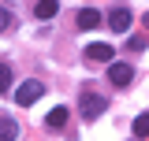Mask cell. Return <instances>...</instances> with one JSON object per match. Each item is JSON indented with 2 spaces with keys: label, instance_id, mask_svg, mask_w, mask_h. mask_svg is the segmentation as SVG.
<instances>
[{
  "label": "cell",
  "instance_id": "cell-11",
  "mask_svg": "<svg viewBox=\"0 0 149 141\" xmlns=\"http://www.w3.org/2000/svg\"><path fill=\"white\" fill-rule=\"evenodd\" d=\"M8 89H11V67L0 63V93H8Z\"/></svg>",
  "mask_w": 149,
  "mask_h": 141
},
{
  "label": "cell",
  "instance_id": "cell-3",
  "mask_svg": "<svg viewBox=\"0 0 149 141\" xmlns=\"http://www.w3.org/2000/svg\"><path fill=\"white\" fill-rule=\"evenodd\" d=\"M108 78H112V86H116V89H127L130 82H134V67H130V63H116V59H112V63H108Z\"/></svg>",
  "mask_w": 149,
  "mask_h": 141
},
{
  "label": "cell",
  "instance_id": "cell-10",
  "mask_svg": "<svg viewBox=\"0 0 149 141\" xmlns=\"http://www.w3.org/2000/svg\"><path fill=\"white\" fill-rule=\"evenodd\" d=\"M134 138H149V115H138L134 119Z\"/></svg>",
  "mask_w": 149,
  "mask_h": 141
},
{
  "label": "cell",
  "instance_id": "cell-9",
  "mask_svg": "<svg viewBox=\"0 0 149 141\" xmlns=\"http://www.w3.org/2000/svg\"><path fill=\"white\" fill-rule=\"evenodd\" d=\"M19 138V123L15 119H0V141H11Z\"/></svg>",
  "mask_w": 149,
  "mask_h": 141
},
{
  "label": "cell",
  "instance_id": "cell-8",
  "mask_svg": "<svg viewBox=\"0 0 149 141\" xmlns=\"http://www.w3.org/2000/svg\"><path fill=\"white\" fill-rule=\"evenodd\" d=\"M56 11H60V4H56V0H37V8H34L37 19H56Z\"/></svg>",
  "mask_w": 149,
  "mask_h": 141
},
{
  "label": "cell",
  "instance_id": "cell-4",
  "mask_svg": "<svg viewBox=\"0 0 149 141\" xmlns=\"http://www.w3.org/2000/svg\"><path fill=\"white\" fill-rule=\"evenodd\" d=\"M108 26L116 30V34H127V30H130V11H127V8H112V11H108Z\"/></svg>",
  "mask_w": 149,
  "mask_h": 141
},
{
  "label": "cell",
  "instance_id": "cell-1",
  "mask_svg": "<svg viewBox=\"0 0 149 141\" xmlns=\"http://www.w3.org/2000/svg\"><path fill=\"white\" fill-rule=\"evenodd\" d=\"M104 108H108V100H104L101 93H82V97H78V111H82V119H86V123L101 119V115H104Z\"/></svg>",
  "mask_w": 149,
  "mask_h": 141
},
{
  "label": "cell",
  "instance_id": "cell-7",
  "mask_svg": "<svg viewBox=\"0 0 149 141\" xmlns=\"http://www.w3.org/2000/svg\"><path fill=\"white\" fill-rule=\"evenodd\" d=\"M67 115H71V111H67L63 104L52 108V111H49V119H45V126H49V130H63V126H67Z\"/></svg>",
  "mask_w": 149,
  "mask_h": 141
},
{
  "label": "cell",
  "instance_id": "cell-2",
  "mask_svg": "<svg viewBox=\"0 0 149 141\" xmlns=\"http://www.w3.org/2000/svg\"><path fill=\"white\" fill-rule=\"evenodd\" d=\"M45 97V82H37V78H30V82H22V86L15 89V104H22V108H30L34 100H41Z\"/></svg>",
  "mask_w": 149,
  "mask_h": 141
},
{
  "label": "cell",
  "instance_id": "cell-14",
  "mask_svg": "<svg viewBox=\"0 0 149 141\" xmlns=\"http://www.w3.org/2000/svg\"><path fill=\"white\" fill-rule=\"evenodd\" d=\"M142 22H146V30H149V11H146V15H142Z\"/></svg>",
  "mask_w": 149,
  "mask_h": 141
},
{
  "label": "cell",
  "instance_id": "cell-5",
  "mask_svg": "<svg viewBox=\"0 0 149 141\" xmlns=\"http://www.w3.org/2000/svg\"><path fill=\"white\" fill-rule=\"evenodd\" d=\"M112 45H101V41H93V45H86V59H93V63H112Z\"/></svg>",
  "mask_w": 149,
  "mask_h": 141
},
{
  "label": "cell",
  "instance_id": "cell-6",
  "mask_svg": "<svg viewBox=\"0 0 149 141\" xmlns=\"http://www.w3.org/2000/svg\"><path fill=\"white\" fill-rule=\"evenodd\" d=\"M101 22H104V15L93 11V8H82V11H78V30H97Z\"/></svg>",
  "mask_w": 149,
  "mask_h": 141
},
{
  "label": "cell",
  "instance_id": "cell-13",
  "mask_svg": "<svg viewBox=\"0 0 149 141\" xmlns=\"http://www.w3.org/2000/svg\"><path fill=\"white\" fill-rule=\"evenodd\" d=\"M8 26H11V11H8V8H0V34H4Z\"/></svg>",
  "mask_w": 149,
  "mask_h": 141
},
{
  "label": "cell",
  "instance_id": "cell-12",
  "mask_svg": "<svg viewBox=\"0 0 149 141\" xmlns=\"http://www.w3.org/2000/svg\"><path fill=\"white\" fill-rule=\"evenodd\" d=\"M127 48H130V52H142V48H146V37H130Z\"/></svg>",
  "mask_w": 149,
  "mask_h": 141
}]
</instances>
